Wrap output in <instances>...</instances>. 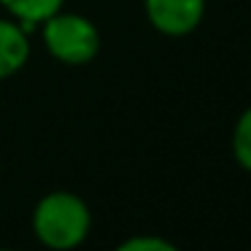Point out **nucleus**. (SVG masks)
Wrapping results in <instances>:
<instances>
[{
	"label": "nucleus",
	"mask_w": 251,
	"mask_h": 251,
	"mask_svg": "<svg viewBox=\"0 0 251 251\" xmlns=\"http://www.w3.org/2000/svg\"><path fill=\"white\" fill-rule=\"evenodd\" d=\"M119 251H176V243L159 235H135L119 243Z\"/></svg>",
	"instance_id": "obj_7"
},
{
	"label": "nucleus",
	"mask_w": 251,
	"mask_h": 251,
	"mask_svg": "<svg viewBox=\"0 0 251 251\" xmlns=\"http://www.w3.org/2000/svg\"><path fill=\"white\" fill-rule=\"evenodd\" d=\"M229 146H232V157L238 162V168L251 173V105L243 108V114L235 119Z\"/></svg>",
	"instance_id": "obj_6"
},
{
	"label": "nucleus",
	"mask_w": 251,
	"mask_h": 251,
	"mask_svg": "<svg viewBox=\"0 0 251 251\" xmlns=\"http://www.w3.org/2000/svg\"><path fill=\"white\" fill-rule=\"evenodd\" d=\"M33 44L30 33L11 17H0V81L17 76L30 62Z\"/></svg>",
	"instance_id": "obj_4"
},
{
	"label": "nucleus",
	"mask_w": 251,
	"mask_h": 251,
	"mask_svg": "<svg viewBox=\"0 0 251 251\" xmlns=\"http://www.w3.org/2000/svg\"><path fill=\"white\" fill-rule=\"evenodd\" d=\"M89 229H92V211L76 192H49L33 208V232L46 249H78L89 238Z\"/></svg>",
	"instance_id": "obj_1"
},
{
	"label": "nucleus",
	"mask_w": 251,
	"mask_h": 251,
	"mask_svg": "<svg viewBox=\"0 0 251 251\" xmlns=\"http://www.w3.org/2000/svg\"><path fill=\"white\" fill-rule=\"evenodd\" d=\"M0 8L30 33L41 22H46L51 14L65 8V0H0Z\"/></svg>",
	"instance_id": "obj_5"
},
{
	"label": "nucleus",
	"mask_w": 251,
	"mask_h": 251,
	"mask_svg": "<svg viewBox=\"0 0 251 251\" xmlns=\"http://www.w3.org/2000/svg\"><path fill=\"white\" fill-rule=\"evenodd\" d=\"M208 0H143L149 25L165 38H186L205 19Z\"/></svg>",
	"instance_id": "obj_3"
},
{
	"label": "nucleus",
	"mask_w": 251,
	"mask_h": 251,
	"mask_svg": "<svg viewBox=\"0 0 251 251\" xmlns=\"http://www.w3.org/2000/svg\"><path fill=\"white\" fill-rule=\"evenodd\" d=\"M38 27H41V41H44L46 51L62 65H71V68L89 65L100 51L98 25L78 11L60 8L46 22H41Z\"/></svg>",
	"instance_id": "obj_2"
}]
</instances>
